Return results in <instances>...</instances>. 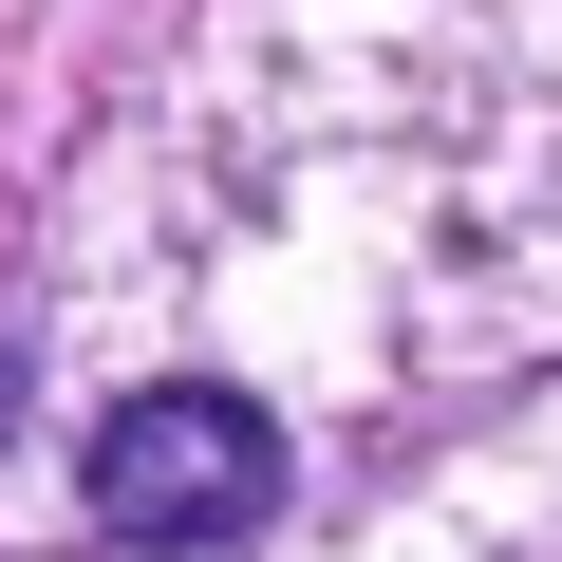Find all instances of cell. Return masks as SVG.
I'll list each match as a JSON object with an SVG mask.
<instances>
[{
	"instance_id": "obj_1",
	"label": "cell",
	"mask_w": 562,
	"mask_h": 562,
	"mask_svg": "<svg viewBox=\"0 0 562 562\" xmlns=\"http://www.w3.org/2000/svg\"><path fill=\"white\" fill-rule=\"evenodd\" d=\"M76 506H94V543H132V562L262 543V525H281V413H262V394H225V375H150V394H113V413H94Z\"/></svg>"
}]
</instances>
